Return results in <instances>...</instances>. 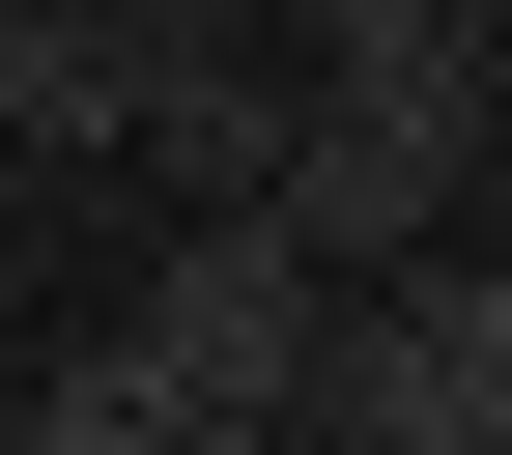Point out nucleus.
Returning <instances> with one entry per match:
<instances>
[{"mask_svg":"<svg viewBox=\"0 0 512 455\" xmlns=\"http://www.w3.org/2000/svg\"><path fill=\"white\" fill-rule=\"evenodd\" d=\"M313 313H342V285H313L256 200H171V256H143L114 342L171 370V455H285V427H313Z\"/></svg>","mask_w":512,"mask_h":455,"instance_id":"1","label":"nucleus"},{"mask_svg":"<svg viewBox=\"0 0 512 455\" xmlns=\"http://www.w3.org/2000/svg\"><path fill=\"white\" fill-rule=\"evenodd\" d=\"M143 57H171V0H0V143H143Z\"/></svg>","mask_w":512,"mask_h":455,"instance_id":"2","label":"nucleus"},{"mask_svg":"<svg viewBox=\"0 0 512 455\" xmlns=\"http://www.w3.org/2000/svg\"><path fill=\"white\" fill-rule=\"evenodd\" d=\"M256 143H285V57H256L228 0H171V57H143V171H171V200H256Z\"/></svg>","mask_w":512,"mask_h":455,"instance_id":"3","label":"nucleus"},{"mask_svg":"<svg viewBox=\"0 0 512 455\" xmlns=\"http://www.w3.org/2000/svg\"><path fill=\"white\" fill-rule=\"evenodd\" d=\"M285 86H512L484 0H285Z\"/></svg>","mask_w":512,"mask_h":455,"instance_id":"4","label":"nucleus"},{"mask_svg":"<svg viewBox=\"0 0 512 455\" xmlns=\"http://www.w3.org/2000/svg\"><path fill=\"white\" fill-rule=\"evenodd\" d=\"M29 427H57V455H171V370H143V342H57Z\"/></svg>","mask_w":512,"mask_h":455,"instance_id":"5","label":"nucleus"},{"mask_svg":"<svg viewBox=\"0 0 512 455\" xmlns=\"http://www.w3.org/2000/svg\"><path fill=\"white\" fill-rule=\"evenodd\" d=\"M484 29H512V0H484Z\"/></svg>","mask_w":512,"mask_h":455,"instance_id":"6","label":"nucleus"}]
</instances>
